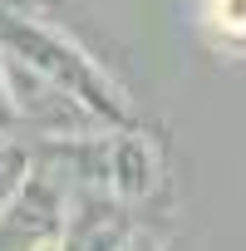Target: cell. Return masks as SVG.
<instances>
[{
    "label": "cell",
    "mask_w": 246,
    "mask_h": 251,
    "mask_svg": "<svg viewBox=\"0 0 246 251\" xmlns=\"http://www.w3.org/2000/svg\"><path fill=\"white\" fill-rule=\"evenodd\" d=\"M0 50L25 59L30 69H40L45 79H54L59 89H69L74 99H84L108 128H128L133 108L128 94H123L118 79L103 74V64L54 20L35 15V10H15V5H0Z\"/></svg>",
    "instance_id": "6da1fadb"
},
{
    "label": "cell",
    "mask_w": 246,
    "mask_h": 251,
    "mask_svg": "<svg viewBox=\"0 0 246 251\" xmlns=\"http://www.w3.org/2000/svg\"><path fill=\"white\" fill-rule=\"evenodd\" d=\"M197 35L221 59H246V0H192Z\"/></svg>",
    "instance_id": "7a4b0ae2"
},
{
    "label": "cell",
    "mask_w": 246,
    "mask_h": 251,
    "mask_svg": "<svg viewBox=\"0 0 246 251\" xmlns=\"http://www.w3.org/2000/svg\"><path fill=\"white\" fill-rule=\"evenodd\" d=\"M0 133H20L15 128V108H10V89H5V59H0Z\"/></svg>",
    "instance_id": "3957f363"
},
{
    "label": "cell",
    "mask_w": 246,
    "mask_h": 251,
    "mask_svg": "<svg viewBox=\"0 0 246 251\" xmlns=\"http://www.w3.org/2000/svg\"><path fill=\"white\" fill-rule=\"evenodd\" d=\"M0 5H5V0H0Z\"/></svg>",
    "instance_id": "277c9868"
}]
</instances>
